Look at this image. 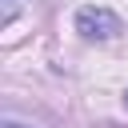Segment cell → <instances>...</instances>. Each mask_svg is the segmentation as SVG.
<instances>
[{
    "label": "cell",
    "instance_id": "obj_1",
    "mask_svg": "<svg viewBox=\"0 0 128 128\" xmlns=\"http://www.w3.org/2000/svg\"><path fill=\"white\" fill-rule=\"evenodd\" d=\"M76 32L88 36V40H112L124 32V20L112 12V8H100V4H88L76 12Z\"/></svg>",
    "mask_w": 128,
    "mask_h": 128
},
{
    "label": "cell",
    "instance_id": "obj_3",
    "mask_svg": "<svg viewBox=\"0 0 128 128\" xmlns=\"http://www.w3.org/2000/svg\"><path fill=\"white\" fill-rule=\"evenodd\" d=\"M124 100H128V96H124Z\"/></svg>",
    "mask_w": 128,
    "mask_h": 128
},
{
    "label": "cell",
    "instance_id": "obj_2",
    "mask_svg": "<svg viewBox=\"0 0 128 128\" xmlns=\"http://www.w3.org/2000/svg\"><path fill=\"white\" fill-rule=\"evenodd\" d=\"M4 128H20V124H4Z\"/></svg>",
    "mask_w": 128,
    "mask_h": 128
}]
</instances>
